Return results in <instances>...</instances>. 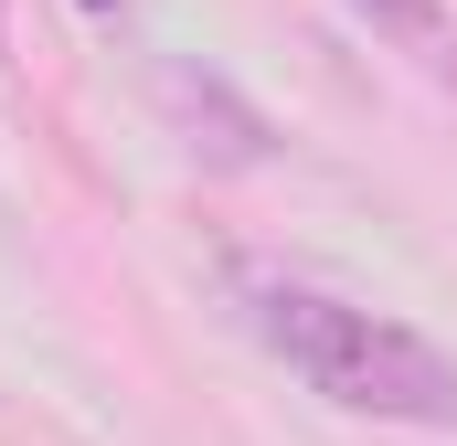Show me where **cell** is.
Listing matches in <instances>:
<instances>
[{"label": "cell", "instance_id": "cell-1", "mask_svg": "<svg viewBox=\"0 0 457 446\" xmlns=\"http://www.w3.org/2000/svg\"><path fill=\"white\" fill-rule=\"evenodd\" d=\"M234 319L320 404L372 415V425H415V436H457V351H436L415 319L361 309L309 277H266V266H234Z\"/></svg>", "mask_w": 457, "mask_h": 446}, {"label": "cell", "instance_id": "cell-2", "mask_svg": "<svg viewBox=\"0 0 457 446\" xmlns=\"http://www.w3.org/2000/svg\"><path fill=\"white\" fill-rule=\"evenodd\" d=\"M372 43H394L426 86H457V11L447 0H341Z\"/></svg>", "mask_w": 457, "mask_h": 446}, {"label": "cell", "instance_id": "cell-3", "mask_svg": "<svg viewBox=\"0 0 457 446\" xmlns=\"http://www.w3.org/2000/svg\"><path fill=\"white\" fill-rule=\"evenodd\" d=\"M86 11H107V0H86Z\"/></svg>", "mask_w": 457, "mask_h": 446}, {"label": "cell", "instance_id": "cell-4", "mask_svg": "<svg viewBox=\"0 0 457 446\" xmlns=\"http://www.w3.org/2000/svg\"><path fill=\"white\" fill-rule=\"evenodd\" d=\"M0 21H11V0H0Z\"/></svg>", "mask_w": 457, "mask_h": 446}]
</instances>
